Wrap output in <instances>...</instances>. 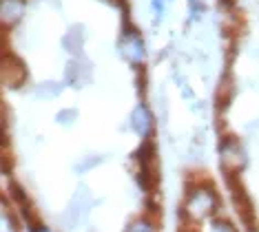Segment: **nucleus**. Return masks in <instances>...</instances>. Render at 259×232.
<instances>
[{"mask_svg": "<svg viewBox=\"0 0 259 232\" xmlns=\"http://www.w3.org/2000/svg\"><path fill=\"white\" fill-rule=\"evenodd\" d=\"M180 232H195V230H191V228H188V225H184V228H182Z\"/></svg>", "mask_w": 259, "mask_h": 232, "instance_id": "nucleus-19", "label": "nucleus"}, {"mask_svg": "<svg viewBox=\"0 0 259 232\" xmlns=\"http://www.w3.org/2000/svg\"><path fill=\"white\" fill-rule=\"evenodd\" d=\"M27 77L29 71L25 62L14 53L3 51V56H0V80H3V84L7 88H20L27 82Z\"/></svg>", "mask_w": 259, "mask_h": 232, "instance_id": "nucleus-4", "label": "nucleus"}, {"mask_svg": "<svg viewBox=\"0 0 259 232\" xmlns=\"http://www.w3.org/2000/svg\"><path fill=\"white\" fill-rule=\"evenodd\" d=\"M84 38H87L84 27L75 25V27H71L67 33H64V38H62V49L67 51V53H71L73 58H82V47H84Z\"/></svg>", "mask_w": 259, "mask_h": 232, "instance_id": "nucleus-8", "label": "nucleus"}, {"mask_svg": "<svg viewBox=\"0 0 259 232\" xmlns=\"http://www.w3.org/2000/svg\"><path fill=\"white\" fill-rule=\"evenodd\" d=\"M31 232H51L47 225H36V228H31Z\"/></svg>", "mask_w": 259, "mask_h": 232, "instance_id": "nucleus-18", "label": "nucleus"}, {"mask_svg": "<svg viewBox=\"0 0 259 232\" xmlns=\"http://www.w3.org/2000/svg\"><path fill=\"white\" fill-rule=\"evenodd\" d=\"M164 3H166V0H151L153 20H155V25H160L162 18H164Z\"/></svg>", "mask_w": 259, "mask_h": 232, "instance_id": "nucleus-17", "label": "nucleus"}, {"mask_svg": "<svg viewBox=\"0 0 259 232\" xmlns=\"http://www.w3.org/2000/svg\"><path fill=\"white\" fill-rule=\"evenodd\" d=\"M235 98V82H233V75L226 73L222 77L220 86H217V93H215V106H217V113H224L231 106Z\"/></svg>", "mask_w": 259, "mask_h": 232, "instance_id": "nucleus-10", "label": "nucleus"}, {"mask_svg": "<svg viewBox=\"0 0 259 232\" xmlns=\"http://www.w3.org/2000/svg\"><path fill=\"white\" fill-rule=\"evenodd\" d=\"M124 232H157V230H155V225H153L149 219H138V221L128 223Z\"/></svg>", "mask_w": 259, "mask_h": 232, "instance_id": "nucleus-15", "label": "nucleus"}, {"mask_svg": "<svg viewBox=\"0 0 259 232\" xmlns=\"http://www.w3.org/2000/svg\"><path fill=\"white\" fill-rule=\"evenodd\" d=\"M128 124H131V128H133L142 140H149L151 135H153V130H155V117H153V111H151L144 102H140V104L131 111Z\"/></svg>", "mask_w": 259, "mask_h": 232, "instance_id": "nucleus-7", "label": "nucleus"}, {"mask_svg": "<svg viewBox=\"0 0 259 232\" xmlns=\"http://www.w3.org/2000/svg\"><path fill=\"white\" fill-rule=\"evenodd\" d=\"M102 155H93V153H87L84 157L80 159L78 164H75V172H78V175H82V172H89L91 168H96L98 164H102Z\"/></svg>", "mask_w": 259, "mask_h": 232, "instance_id": "nucleus-12", "label": "nucleus"}, {"mask_svg": "<svg viewBox=\"0 0 259 232\" xmlns=\"http://www.w3.org/2000/svg\"><path fill=\"white\" fill-rule=\"evenodd\" d=\"M9 195H11V199H14V204H18V206H20V210H22V208H27V206H31V204H29L27 193L22 190L20 183L11 181V183H9Z\"/></svg>", "mask_w": 259, "mask_h": 232, "instance_id": "nucleus-14", "label": "nucleus"}, {"mask_svg": "<svg viewBox=\"0 0 259 232\" xmlns=\"http://www.w3.org/2000/svg\"><path fill=\"white\" fill-rule=\"evenodd\" d=\"M117 49H120V56L124 58L128 64H133V67H142L144 64L146 49H144V40L138 29H133V31H122Z\"/></svg>", "mask_w": 259, "mask_h": 232, "instance_id": "nucleus-5", "label": "nucleus"}, {"mask_svg": "<svg viewBox=\"0 0 259 232\" xmlns=\"http://www.w3.org/2000/svg\"><path fill=\"white\" fill-rule=\"evenodd\" d=\"M60 93H62V84H60V82H54V80L38 82V84L33 86V95H36L40 102H49V100H56Z\"/></svg>", "mask_w": 259, "mask_h": 232, "instance_id": "nucleus-11", "label": "nucleus"}, {"mask_svg": "<svg viewBox=\"0 0 259 232\" xmlns=\"http://www.w3.org/2000/svg\"><path fill=\"white\" fill-rule=\"evenodd\" d=\"M93 206V197H91V190L89 186H84V183H80L78 188H75L71 201H69L67 210H64L62 215V221H64V228L67 230H73L75 225H78L82 219H87Z\"/></svg>", "mask_w": 259, "mask_h": 232, "instance_id": "nucleus-3", "label": "nucleus"}, {"mask_svg": "<svg viewBox=\"0 0 259 232\" xmlns=\"http://www.w3.org/2000/svg\"><path fill=\"white\" fill-rule=\"evenodd\" d=\"M25 14V0H3L0 3V16H3V27L9 29Z\"/></svg>", "mask_w": 259, "mask_h": 232, "instance_id": "nucleus-9", "label": "nucleus"}, {"mask_svg": "<svg viewBox=\"0 0 259 232\" xmlns=\"http://www.w3.org/2000/svg\"><path fill=\"white\" fill-rule=\"evenodd\" d=\"M220 210V195L210 181H195L186 188L182 212L188 223H202Z\"/></svg>", "mask_w": 259, "mask_h": 232, "instance_id": "nucleus-1", "label": "nucleus"}, {"mask_svg": "<svg viewBox=\"0 0 259 232\" xmlns=\"http://www.w3.org/2000/svg\"><path fill=\"white\" fill-rule=\"evenodd\" d=\"M91 80H93V64L87 58H73L64 69V82L73 88L91 84Z\"/></svg>", "mask_w": 259, "mask_h": 232, "instance_id": "nucleus-6", "label": "nucleus"}, {"mask_svg": "<svg viewBox=\"0 0 259 232\" xmlns=\"http://www.w3.org/2000/svg\"><path fill=\"white\" fill-rule=\"evenodd\" d=\"M75 122H78V109H62V111H58V115H56V124H58V126L71 128Z\"/></svg>", "mask_w": 259, "mask_h": 232, "instance_id": "nucleus-13", "label": "nucleus"}, {"mask_svg": "<svg viewBox=\"0 0 259 232\" xmlns=\"http://www.w3.org/2000/svg\"><path fill=\"white\" fill-rule=\"evenodd\" d=\"M188 3H191V5H197V0H188Z\"/></svg>", "mask_w": 259, "mask_h": 232, "instance_id": "nucleus-20", "label": "nucleus"}, {"mask_svg": "<svg viewBox=\"0 0 259 232\" xmlns=\"http://www.w3.org/2000/svg\"><path fill=\"white\" fill-rule=\"evenodd\" d=\"M210 232H239V230L235 228L228 219H215V221L210 223Z\"/></svg>", "mask_w": 259, "mask_h": 232, "instance_id": "nucleus-16", "label": "nucleus"}, {"mask_svg": "<svg viewBox=\"0 0 259 232\" xmlns=\"http://www.w3.org/2000/svg\"><path fill=\"white\" fill-rule=\"evenodd\" d=\"M217 153H220L224 175H239V172L246 168L248 155H246V148H244V144H241V140L237 137V135H231V133L222 135Z\"/></svg>", "mask_w": 259, "mask_h": 232, "instance_id": "nucleus-2", "label": "nucleus"}]
</instances>
